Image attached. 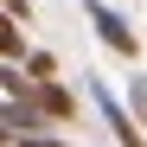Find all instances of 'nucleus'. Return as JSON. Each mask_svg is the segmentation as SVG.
Listing matches in <instances>:
<instances>
[{
    "label": "nucleus",
    "mask_w": 147,
    "mask_h": 147,
    "mask_svg": "<svg viewBox=\"0 0 147 147\" xmlns=\"http://www.w3.org/2000/svg\"><path fill=\"white\" fill-rule=\"evenodd\" d=\"M83 13H90V26H96V38H102L109 51H121V58H134V51H141V38L128 32V19H121L115 7H102V0H83Z\"/></svg>",
    "instance_id": "f257e3e1"
},
{
    "label": "nucleus",
    "mask_w": 147,
    "mask_h": 147,
    "mask_svg": "<svg viewBox=\"0 0 147 147\" xmlns=\"http://www.w3.org/2000/svg\"><path fill=\"white\" fill-rule=\"evenodd\" d=\"M96 109H102V121H109V134H115L121 147H147V134L134 128V115H128V109H121L115 96H109V83H96Z\"/></svg>",
    "instance_id": "f03ea898"
},
{
    "label": "nucleus",
    "mask_w": 147,
    "mask_h": 147,
    "mask_svg": "<svg viewBox=\"0 0 147 147\" xmlns=\"http://www.w3.org/2000/svg\"><path fill=\"white\" fill-rule=\"evenodd\" d=\"M0 58H26V38H19V26L7 13H0Z\"/></svg>",
    "instance_id": "20e7f679"
},
{
    "label": "nucleus",
    "mask_w": 147,
    "mask_h": 147,
    "mask_svg": "<svg viewBox=\"0 0 147 147\" xmlns=\"http://www.w3.org/2000/svg\"><path fill=\"white\" fill-rule=\"evenodd\" d=\"M19 147H64V141H51V134H26Z\"/></svg>",
    "instance_id": "1a4fd4ad"
},
{
    "label": "nucleus",
    "mask_w": 147,
    "mask_h": 147,
    "mask_svg": "<svg viewBox=\"0 0 147 147\" xmlns=\"http://www.w3.org/2000/svg\"><path fill=\"white\" fill-rule=\"evenodd\" d=\"M128 102H134V115L147 121V77H134V83H128Z\"/></svg>",
    "instance_id": "0eeeda50"
},
{
    "label": "nucleus",
    "mask_w": 147,
    "mask_h": 147,
    "mask_svg": "<svg viewBox=\"0 0 147 147\" xmlns=\"http://www.w3.org/2000/svg\"><path fill=\"white\" fill-rule=\"evenodd\" d=\"M0 90H7L13 102H26V96H32V77H19V70H0Z\"/></svg>",
    "instance_id": "423d86ee"
},
{
    "label": "nucleus",
    "mask_w": 147,
    "mask_h": 147,
    "mask_svg": "<svg viewBox=\"0 0 147 147\" xmlns=\"http://www.w3.org/2000/svg\"><path fill=\"white\" fill-rule=\"evenodd\" d=\"M51 70H58V58H51V51H26V77H32V83H45Z\"/></svg>",
    "instance_id": "39448f33"
},
{
    "label": "nucleus",
    "mask_w": 147,
    "mask_h": 147,
    "mask_svg": "<svg viewBox=\"0 0 147 147\" xmlns=\"http://www.w3.org/2000/svg\"><path fill=\"white\" fill-rule=\"evenodd\" d=\"M26 102L45 115V121H70V115H77V102H70V90L58 83V77H45V83H32V96H26Z\"/></svg>",
    "instance_id": "7ed1b4c3"
},
{
    "label": "nucleus",
    "mask_w": 147,
    "mask_h": 147,
    "mask_svg": "<svg viewBox=\"0 0 147 147\" xmlns=\"http://www.w3.org/2000/svg\"><path fill=\"white\" fill-rule=\"evenodd\" d=\"M0 13H7V19H13V26H19V19H26V13H32V0H0Z\"/></svg>",
    "instance_id": "6e6552de"
}]
</instances>
